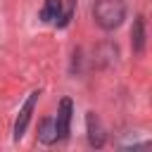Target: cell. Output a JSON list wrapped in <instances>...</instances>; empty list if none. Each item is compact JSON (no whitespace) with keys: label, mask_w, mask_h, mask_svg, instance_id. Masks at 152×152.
<instances>
[{"label":"cell","mask_w":152,"mask_h":152,"mask_svg":"<svg viewBox=\"0 0 152 152\" xmlns=\"http://www.w3.org/2000/svg\"><path fill=\"white\" fill-rule=\"evenodd\" d=\"M95 24L104 31H114L126 19V2L124 0H95L93 5Z\"/></svg>","instance_id":"obj_1"},{"label":"cell","mask_w":152,"mask_h":152,"mask_svg":"<svg viewBox=\"0 0 152 152\" xmlns=\"http://www.w3.org/2000/svg\"><path fill=\"white\" fill-rule=\"evenodd\" d=\"M71 114H74V102L69 97H62L59 109H57V119H55V128H57V140L69 138L71 131Z\"/></svg>","instance_id":"obj_2"},{"label":"cell","mask_w":152,"mask_h":152,"mask_svg":"<svg viewBox=\"0 0 152 152\" xmlns=\"http://www.w3.org/2000/svg\"><path fill=\"white\" fill-rule=\"evenodd\" d=\"M38 90H33L31 95H28V100L24 102V107H21V112H19V116H17V124H14V140H21V135H24V131H26V126H28V119H31V114H33V107H36V102H38Z\"/></svg>","instance_id":"obj_3"},{"label":"cell","mask_w":152,"mask_h":152,"mask_svg":"<svg viewBox=\"0 0 152 152\" xmlns=\"http://www.w3.org/2000/svg\"><path fill=\"white\" fill-rule=\"evenodd\" d=\"M86 128H88V142H90L93 147H102L104 140H107V135H104V128H102L100 119L95 116V112H88V116H86Z\"/></svg>","instance_id":"obj_4"},{"label":"cell","mask_w":152,"mask_h":152,"mask_svg":"<svg viewBox=\"0 0 152 152\" xmlns=\"http://www.w3.org/2000/svg\"><path fill=\"white\" fill-rule=\"evenodd\" d=\"M38 140L43 145H52L57 142V128H55V119H43L40 128H38Z\"/></svg>","instance_id":"obj_5"},{"label":"cell","mask_w":152,"mask_h":152,"mask_svg":"<svg viewBox=\"0 0 152 152\" xmlns=\"http://www.w3.org/2000/svg\"><path fill=\"white\" fill-rule=\"evenodd\" d=\"M59 14H62V0H45V5L40 10V19L45 24H52L59 19Z\"/></svg>","instance_id":"obj_6"},{"label":"cell","mask_w":152,"mask_h":152,"mask_svg":"<svg viewBox=\"0 0 152 152\" xmlns=\"http://www.w3.org/2000/svg\"><path fill=\"white\" fill-rule=\"evenodd\" d=\"M131 36H133V50H135V52H142V48H145V19H142V17L135 19Z\"/></svg>","instance_id":"obj_7"}]
</instances>
